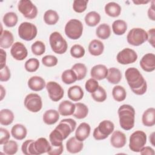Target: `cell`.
I'll return each instance as SVG.
<instances>
[{
	"mask_svg": "<svg viewBox=\"0 0 155 155\" xmlns=\"http://www.w3.org/2000/svg\"><path fill=\"white\" fill-rule=\"evenodd\" d=\"M125 79L131 91L137 95H143L147 90V84L138 69L130 67L125 72Z\"/></svg>",
	"mask_w": 155,
	"mask_h": 155,
	"instance_id": "1",
	"label": "cell"
},
{
	"mask_svg": "<svg viewBox=\"0 0 155 155\" xmlns=\"http://www.w3.org/2000/svg\"><path fill=\"white\" fill-rule=\"evenodd\" d=\"M117 113L120 127L126 131L131 130L134 125V108L130 105L124 104L119 108Z\"/></svg>",
	"mask_w": 155,
	"mask_h": 155,
	"instance_id": "2",
	"label": "cell"
},
{
	"mask_svg": "<svg viewBox=\"0 0 155 155\" xmlns=\"http://www.w3.org/2000/svg\"><path fill=\"white\" fill-rule=\"evenodd\" d=\"M49 42L51 50L56 54H62L67 50L68 44L67 41L58 31H54L50 34Z\"/></svg>",
	"mask_w": 155,
	"mask_h": 155,
	"instance_id": "3",
	"label": "cell"
},
{
	"mask_svg": "<svg viewBox=\"0 0 155 155\" xmlns=\"http://www.w3.org/2000/svg\"><path fill=\"white\" fill-rule=\"evenodd\" d=\"M83 32V24L76 19L69 20L65 26V33L71 39L76 40L80 38Z\"/></svg>",
	"mask_w": 155,
	"mask_h": 155,
	"instance_id": "4",
	"label": "cell"
},
{
	"mask_svg": "<svg viewBox=\"0 0 155 155\" xmlns=\"http://www.w3.org/2000/svg\"><path fill=\"white\" fill-rule=\"evenodd\" d=\"M114 129V124L109 120H104L101 122L99 125L94 128L93 136L97 140H103L108 137Z\"/></svg>",
	"mask_w": 155,
	"mask_h": 155,
	"instance_id": "5",
	"label": "cell"
},
{
	"mask_svg": "<svg viewBox=\"0 0 155 155\" xmlns=\"http://www.w3.org/2000/svg\"><path fill=\"white\" fill-rule=\"evenodd\" d=\"M147 134L145 132L137 130L130 136L129 148L133 151L139 153L147 143Z\"/></svg>",
	"mask_w": 155,
	"mask_h": 155,
	"instance_id": "6",
	"label": "cell"
},
{
	"mask_svg": "<svg viewBox=\"0 0 155 155\" xmlns=\"http://www.w3.org/2000/svg\"><path fill=\"white\" fill-rule=\"evenodd\" d=\"M147 31L141 28H133L128 32L127 40L128 44L133 46H139L147 41Z\"/></svg>",
	"mask_w": 155,
	"mask_h": 155,
	"instance_id": "7",
	"label": "cell"
},
{
	"mask_svg": "<svg viewBox=\"0 0 155 155\" xmlns=\"http://www.w3.org/2000/svg\"><path fill=\"white\" fill-rule=\"evenodd\" d=\"M38 30L36 25L28 22H22L18 27V35L23 40L30 41L37 35Z\"/></svg>",
	"mask_w": 155,
	"mask_h": 155,
	"instance_id": "8",
	"label": "cell"
},
{
	"mask_svg": "<svg viewBox=\"0 0 155 155\" xmlns=\"http://www.w3.org/2000/svg\"><path fill=\"white\" fill-rule=\"evenodd\" d=\"M18 8L25 18L29 19L35 18L38 15V8L30 0L19 1Z\"/></svg>",
	"mask_w": 155,
	"mask_h": 155,
	"instance_id": "9",
	"label": "cell"
},
{
	"mask_svg": "<svg viewBox=\"0 0 155 155\" xmlns=\"http://www.w3.org/2000/svg\"><path fill=\"white\" fill-rule=\"evenodd\" d=\"M24 105L30 111L37 113L42 107V102L41 96L36 93H30L26 96L24 99Z\"/></svg>",
	"mask_w": 155,
	"mask_h": 155,
	"instance_id": "10",
	"label": "cell"
},
{
	"mask_svg": "<svg viewBox=\"0 0 155 155\" xmlns=\"http://www.w3.org/2000/svg\"><path fill=\"white\" fill-rule=\"evenodd\" d=\"M137 57V54L134 50L130 48H125L117 53L116 59L119 64L127 65L136 62Z\"/></svg>",
	"mask_w": 155,
	"mask_h": 155,
	"instance_id": "11",
	"label": "cell"
},
{
	"mask_svg": "<svg viewBox=\"0 0 155 155\" xmlns=\"http://www.w3.org/2000/svg\"><path fill=\"white\" fill-rule=\"evenodd\" d=\"M50 99L53 102L60 101L64 96V92L62 87L54 81L48 82L45 86Z\"/></svg>",
	"mask_w": 155,
	"mask_h": 155,
	"instance_id": "12",
	"label": "cell"
},
{
	"mask_svg": "<svg viewBox=\"0 0 155 155\" xmlns=\"http://www.w3.org/2000/svg\"><path fill=\"white\" fill-rule=\"evenodd\" d=\"M76 127V122L73 119H64L60 121L55 129L58 130L62 135L64 139H65L71 133L74 131Z\"/></svg>",
	"mask_w": 155,
	"mask_h": 155,
	"instance_id": "13",
	"label": "cell"
},
{
	"mask_svg": "<svg viewBox=\"0 0 155 155\" xmlns=\"http://www.w3.org/2000/svg\"><path fill=\"white\" fill-rule=\"evenodd\" d=\"M10 53L15 59L22 61L27 56L28 51L24 44L20 42H16L12 46Z\"/></svg>",
	"mask_w": 155,
	"mask_h": 155,
	"instance_id": "14",
	"label": "cell"
},
{
	"mask_svg": "<svg viewBox=\"0 0 155 155\" xmlns=\"http://www.w3.org/2000/svg\"><path fill=\"white\" fill-rule=\"evenodd\" d=\"M140 66L147 72H151L155 70V55L149 53L145 54L140 61Z\"/></svg>",
	"mask_w": 155,
	"mask_h": 155,
	"instance_id": "15",
	"label": "cell"
},
{
	"mask_svg": "<svg viewBox=\"0 0 155 155\" xmlns=\"http://www.w3.org/2000/svg\"><path fill=\"white\" fill-rule=\"evenodd\" d=\"M33 147L36 155L47 153L51 149V144L45 137H39L33 142Z\"/></svg>",
	"mask_w": 155,
	"mask_h": 155,
	"instance_id": "16",
	"label": "cell"
},
{
	"mask_svg": "<svg viewBox=\"0 0 155 155\" xmlns=\"http://www.w3.org/2000/svg\"><path fill=\"white\" fill-rule=\"evenodd\" d=\"M111 145L116 148L124 147L127 143V138L125 134L120 131H114L110 138Z\"/></svg>",
	"mask_w": 155,
	"mask_h": 155,
	"instance_id": "17",
	"label": "cell"
},
{
	"mask_svg": "<svg viewBox=\"0 0 155 155\" xmlns=\"http://www.w3.org/2000/svg\"><path fill=\"white\" fill-rule=\"evenodd\" d=\"M108 73V68L102 64H97L93 66L90 71L91 78L97 81H101L106 78Z\"/></svg>",
	"mask_w": 155,
	"mask_h": 155,
	"instance_id": "18",
	"label": "cell"
},
{
	"mask_svg": "<svg viewBox=\"0 0 155 155\" xmlns=\"http://www.w3.org/2000/svg\"><path fill=\"white\" fill-rule=\"evenodd\" d=\"M84 147L83 142L79 140L76 137H70L66 142V148L70 153L75 154L81 151Z\"/></svg>",
	"mask_w": 155,
	"mask_h": 155,
	"instance_id": "19",
	"label": "cell"
},
{
	"mask_svg": "<svg viewBox=\"0 0 155 155\" xmlns=\"http://www.w3.org/2000/svg\"><path fill=\"white\" fill-rule=\"evenodd\" d=\"M91 127L86 122H82L79 124L75 131V137L77 139L83 142L90 135Z\"/></svg>",
	"mask_w": 155,
	"mask_h": 155,
	"instance_id": "20",
	"label": "cell"
},
{
	"mask_svg": "<svg viewBox=\"0 0 155 155\" xmlns=\"http://www.w3.org/2000/svg\"><path fill=\"white\" fill-rule=\"evenodd\" d=\"M28 86L30 89L35 91H39L44 89L45 87V80L38 76H34L31 77L28 81Z\"/></svg>",
	"mask_w": 155,
	"mask_h": 155,
	"instance_id": "21",
	"label": "cell"
},
{
	"mask_svg": "<svg viewBox=\"0 0 155 155\" xmlns=\"http://www.w3.org/2000/svg\"><path fill=\"white\" fill-rule=\"evenodd\" d=\"M75 104L69 101L61 102L58 107V112L63 116L73 115L75 110Z\"/></svg>",
	"mask_w": 155,
	"mask_h": 155,
	"instance_id": "22",
	"label": "cell"
},
{
	"mask_svg": "<svg viewBox=\"0 0 155 155\" xmlns=\"http://www.w3.org/2000/svg\"><path fill=\"white\" fill-rule=\"evenodd\" d=\"M142 122L144 126L153 127L155 124V109L153 107L147 109L143 113Z\"/></svg>",
	"mask_w": 155,
	"mask_h": 155,
	"instance_id": "23",
	"label": "cell"
},
{
	"mask_svg": "<svg viewBox=\"0 0 155 155\" xmlns=\"http://www.w3.org/2000/svg\"><path fill=\"white\" fill-rule=\"evenodd\" d=\"M13 41L14 38L11 31L5 30L1 32L0 47L2 48H8L13 45Z\"/></svg>",
	"mask_w": 155,
	"mask_h": 155,
	"instance_id": "24",
	"label": "cell"
},
{
	"mask_svg": "<svg viewBox=\"0 0 155 155\" xmlns=\"http://www.w3.org/2000/svg\"><path fill=\"white\" fill-rule=\"evenodd\" d=\"M11 134L13 137H14L15 139L21 140L26 137L27 130L26 127L22 124H16L12 127Z\"/></svg>",
	"mask_w": 155,
	"mask_h": 155,
	"instance_id": "25",
	"label": "cell"
},
{
	"mask_svg": "<svg viewBox=\"0 0 155 155\" xmlns=\"http://www.w3.org/2000/svg\"><path fill=\"white\" fill-rule=\"evenodd\" d=\"M67 94L70 99L73 101L77 102L83 98L84 93L80 86L73 85L68 88Z\"/></svg>",
	"mask_w": 155,
	"mask_h": 155,
	"instance_id": "26",
	"label": "cell"
},
{
	"mask_svg": "<svg viewBox=\"0 0 155 155\" xmlns=\"http://www.w3.org/2000/svg\"><path fill=\"white\" fill-rule=\"evenodd\" d=\"M59 119V113L53 109L48 110L43 114V121L47 125H53L56 123Z\"/></svg>",
	"mask_w": 155,
	"mask_h": 155,
	"instance_id": "27",
	"label": "cell"
},
{
	"mask_svg": "<svg viewBox=\"0 0 155 155\" xmlns=\"http://www.w3.org/2000/svg\"><path fill=\"white\" fill-rule=\"evenodd\" d=\"M104 50V44L99 40H92L88 45V51L93 56H99Z\"/></svg>",
	"mask_w": 155,
	"mask_h": 155,
	"instance_id": "28",
	"label": "cell"
},
{
	"mask_svg": "<svg viewBox=\"0 0 155 155\" xmlns=\"http://www.w3.org/2000/svg\"><path fill=\"white\" fill-rule=\"evenodd\" d=\"M105 13L111 17L116 18L120 15L121 13V7L119 4L114 2L107 3L104 7Z\"/></svg>",
	"mask_w": 155,
	"mask_h": 155,
	"instance_id": "29",
	"label": "cell"
},
{
	"mask_svg": "<svg viewBox=\"0 0 155 155\" xmlns=\"http://www.w3.org/2000/svg\"><path fill=\"white\" fill-rule=\"evenodd\" d=\"M106 78L110 83L117 84L121 81L122 73L118 68L111 67L108 69V73Z\"/></svg>",
	"mask_w": 155,
	"mask_h": 155,
	"instance_id": "30",
	"label": "cell"
},
{
	"mask_svg": "<svg viewBox=\"0 0 155 155\" xmlns=\"http://www.w3.org/2000/svg\"><path fill=\"white\" fill-rule=\"evenodd\" d=\"M49 140L51 146L53 147H59L63 146L62 141L64 140L61 133L54 128L49 135Z\"/></svg>",
	"mask_w": 155,
	"mask_h": 155,
	"instance_id": "31",
	"label": "cell"
},
{
	"mask_svg": "<svg viewBox=\"0 0 155 155\" xmlns=\"http://www.w3.org/2000/svg\"><path fill=\"white\" fill-rule=\"evenodd\" d=\"M14 120L13 113L8 109H2L0 111V123L2 125L7 126Z\"/></svg>",
	"mask_w": 155,
	"mask_h": 155,
	"instance_id": "32",
	"label": "cell"
},
{
	"mask_svg": "<svg viewBox=\"0 0 155 155\" xmlns=\"http://www.w3.org/2000/svg\"><path fill=\"white\" fill-rule=\"evenodd\" d=\"M75 104V110L73 116L78 119H82L86 117L88 113V108L86 105L83 103L77 102Z\"/></svg>",
	"mask_w": 155,
	"mask_h": 155,
	"instance_id": "33",
	"label": "cell"
},
{
	"mask_svg": "<svg viewBox=\"0 0 155 155\" xmlns=\"http://www.w3.org/2000/svg\"><path fill=\"white\" fill-rule=\"evenodd\" d=\"M84 20L87 25L90 27H94L99 23L101 21V16L95 11L90 12L85 15Z\"/></svg>",
	"mask_w": 155,
	"mask_h": 155,
	"instance_id": "34",
	"label": "cell"
},
{
	"mask_svg": "<svg viewBox=\"0 0 155 155\" xmlns=\"http://www.w3.org/2000/svg\"><path fill=\"white\" fill-rule=\"evenodd\" d=\"M112 29L115 35H122L127 30V24L124 20H116L112 24Z\"/></svg>",
	"mask_w": 155,
	"mask_h": 155,
	"instance_id": "35",
	"label": "cell"
},
{
	"mask_svg": "<svg viewBox=\"0 0 155 155\" xmlns=\"http://www.w3.org/2000/svg\"><path fill=\"white\" fill-rule=\"evenodd\" d=\"M96 36L102 39H108L111 35V28L109 25L104 23L100 24L96 30Z\"/></svg>",
	"mask_w": 155,
	"mask_h": 155,
	"instance_id": "36",
	"label": "cell"
},
{
	"mask_svg": "<svg viewBox=\"0 0 155 155\" xmlns=\"http://www.w3.org/2000/svg\"><path fill=\"white\" fill-rule=\"evenodd\" d=\"M59 19L58 13L53 10H47L44 15V22L50 25L56 24Z\"/></svg>",
	"mask_w": 155,
	"mask_h": 155,
	"instance_id": "37",
	"label": "cell"
},
{
	"mask_svg": "<svg viewBox=\"0 0 155 155\" xmlns=\"http://www.w3.org/2000/svg\"><path fill=\"white\" fill-rule=\"evenodd\" d=\"M112 96L116 101L122 102L125 99L127 93L123 87L116 85L114 86L112 90Z\"/></svg>",
	"mask_w": 155,
	"mask_h": 155,
	"instance_id": "38",
	"label": "cell"
},
{
	"mask_svg": "<svg viewBox=\"0 0 155 155\" xmlns=\"http://www.w3.org/2000/svg\"><path fill=\"white\" fill-rule=\"evenodd\" d=\"M3 22L7 27H13L15 26L18 22V18L17 15L12 12L5 13L2 19Z\"/></svg>",
	"mask_w": 155,
	"mask_h": 155,
	"instance_id": "39",
	"label": "cell"
},
{
	"mask_svg": "<svg viewBox=\"0 0 155 155\" xmlns=\"http://www.w3.org/2000/svg\"><path fill=\"white\" fill-rule=\"evenodd\" d=\"M74 71L77 76V80L80 81L83 79L87 72V68L85 64L82 63H77L73 65L71 68Z\"/></svg>",
	"mask_w": 155,
	"mask_h": 155,
	"instance_id": "40",
	"label": "cell"
},
{
	"mask_svg": "<svg viewBox=\"0 0 155 155\" xmlns=\"http://www.w3.org/2000/svg\"><path fill=\"white\" fill-rule=\"evenodd\" d=\"M61 79L64 84L68 85L75 82L77 81V76L73 70L68 69L62 73Z\"/></svg>",
	"mask_w": 155,
	"mask_h": 155,
	"instance_id": "41",
	"label": "cell"
},
{
	"mask_svg": "<svg viewBox=\"0 0 155 155\" xmlns=\"http://www.w3.org/2000/svg\"><path fill=\"white\" fill-rule=\"evenodd\" d=\"M18 150V145L16 141L11 140H8L3 145L4 152L8 155L15 154Z\"/></svg>",
	"mask_w": 155,
	"mask_h": 155,
	"instance_id": "42",
	"label": "cell"
},
{
	"mask_svg": "<svg viewBox=\"0 0 155 155\" xmlns=\"http://www.w3.org/2000/svg\"><path fill=\"white\" fill-rule=\"evenodd\" d=\"M91 94L92 98L97 102H102L105 101L107 97L106 91L101 86H99L98 88L94 92Z\"/></svg>",
	"mask_w": 155,
	"mask_h": 155,
	"instance_id": "43",
	"label": "cell"
},
{
	"mask_svg": "<svg viewBox=\"0 0 155 155\" xmlns=\"http://www.w3.org/2000/svg\"><path fill=\"white\" fill-rule=\"evenodd\" d=\"M33 139H28L22 143L21 146V150L23 154L26 155H36L33 147Z\"/></svg>",
	"mask_w": 155,
	"mask_h": 155,
	"instance_id": "44",
	"label": "cell"
},
{
	"mask_svg": "<svg viewBox=\"0 0 155 155\" xmlns=\"http://www.w3.org/2000/svg\"><path fill=\"white\" fill-rule=\"evenodd\" d=\"M32 53L36 56H41L45 51V45L41 41H35L31 46Z\"/></svg>",
	"mask_w": 155,
	"mask_h": 155,
	"instance_id": "45",
	"label": "cell"
},
{
	"mask_svg": "<svg viewBox=\"0 0 155 155\" xmlns=\"http://www.w3.org/2000/svg\"><path fill=\"white\" fill-rule=\"evenodd\" d=\"M39 67V61L36 58H30L28 59L25 64L24 67L26 71L28 72L36 71Z\"/></svg>",
	"mask_w": 155,
	"mask_h": 155,
	"instance_id": "46",
	"label": "cell"
},
{
	"mask_svg": "<svg viewBox=\"0 0 155 155\" xmlns=\"http://www.w3.org/2000/svg\"><path fill=\"white\" fill-rule=\"evenodd\" d=\"M85 53V51L84 48L79 44L73 45L70 48L71 56L74 58H82L84 56Z\"/></svg>",
	"mask_w": 155,
	"mask_h": 155,
	"instance_id": "47",
	"label": "cell"
},
{
	"mask_svg": "<svg viewBox=\"0 0 155 155\" xmlns=\"http://www.w3.org/2000/svg\"><path fill=\"white\" fill-rule=\"evenodd\" d=\"M87 3V0H74L73 3V8L77 13H82L86 10Z\"/></svg>",
	"mask_w": 155,
	"mask_h": 155,
	"instance_id": "48",
	"label": "cell"
},
{
	"mask_svg": "<svg viewBox=\"0 0 155 155\" xmlns=\"http://www.w3.org/2000/svg\"><path fill=\"white\" fill-rule=\"evenodd\" d=\"M58 61L57 58L53 55H46L42 58V64L48 67H51L56 65Z\"/></svg>",
	"mask_w": 155,
	"mask_h": 155,
	"instance_id": "49",
	"label": "cell"
},
{
	"mask_svg": "<svg viewBox=\"0 0 155 155\" xmlns=\"http://www.w3.org/2000/svg\"><path fill=\"white\" fill-rule=\"evenodd\" d=\"M99 83L97 80L90 78L88 80H87L85 84V90L90 93H93L99 87Z\"/></svg>",
	"mask_w": 155,
	"mask_h": 155,
	"instance_id": "50",
	"label": "cell"
},
{
	"mask_svg": "<svg viewBox=\"0 0 155 155\" xmlns=\"http://www.w3.org/2000/svg\"><path fill=\"white\" fill-rule=\"evenodd\" d=\"M10 70L8 66L5 65L4 68L0 69V81L1 82L8 81L10 78Z\"/></svg>",
	"mask_w": 155,
	"mask_h": 155,
	"instance_id": "51",
	"label": "cell"
},
{
	"mask_svg": "<svg viewBox=\"0 0 155 155\" xmlns=\"http://www.w3.org/2000/svg\"><path fill=\"white\" fill-rule=\"evenodd\" d=\"M0 133H1V137H0V144L4 145L7 143L10 139V135L8 131L4 128H0Z\"/></svg>",
	"mask_w": 155,
	"mask_h": 155,
	"instance_id": "52",
	"label": "cell"
},
{
	"mask_svg": "<svg viewBox=\"0 0 155 155\" xmlns=\"http://www.w3.org/2000/svg\"><path fill=\"white\" fill-rule=\"evenodd\" d=\"M147 33V35H148L147 41H148L149 44L152 45L153 47H154V43H155V41H154V38H155V37H154L155 28H152L151 29H149Z\"/></svg>",
	"mask_w": 155,
	"mask_h": 155,
	"instance_id": "53",
	"label": "cell"
},
{
	"mask_svg": "<svg viewBox=\"0 0 155 155\" xmlns=\"http://www.w3.org/2000/svg\"><path fill=\"white\" fill-rule=\"evenodd\" d=\"M64 150V147L61 146L59 147H53L51 146L50 150L47 153L49 155H60L62 153Z\"/></svg>",
	"mask_w": 155,
	"mask_h": 155,
	"instance_id": "54",
	"label": "cell"
},
{
	"mask_svg": "<svg viewBox=\"0 0 155 155\" xmlns=\"http://www.w3.org/2000/svg\"><path fill=\"white\" fill-rule=\"evenodd\" d=\"M148 16L151 21H155V11H154V1H152L151 5L148 10Z\"/></svg>",
	"mask_w": 155,
	"mask_h": 155,
	"instance_id": "55",
	"label": "cell"
},
{
	"mask_svg": "<svg viewBox=\"0 0 155 155\" xmlns=\"http://www.w3.org/2000/svg\"><path fill=\"white\" fill-rule=\"evenodd\" d=\"M140 153L142 155H146V154H149V155H154L155 154L154 150L150 147H143L140 151Z\"/></svg>",
	"mask_w": 155,
	"mask_h": 155,
	"instance_id": "56",
	"label": "cell"
},
{
	"mask_svg": "<svg viewBox=\"0 0 155 155\" xmlns=\"http://www.w3.org/2000/svg\"><path fill=\"white\" fill-rule=\"evenodd\" d=\"M0 51H1V63H0L1 68H0V69H1L5 66L7 54H6V52L2 48H1Z\"/></svg>",
	"mask_w": 155,
	"mask_h": 155,
	"instance_id": "57",
	"label": "cell"
},
{
	"mask_svg": "<svg viewBox=\"0 0 155 155\" xmlns=\"http://www.w3.org/2000/svg\"><path fill=\"white\" fill-rule=\"evenodd\" d=\"M0 88H1V98H0V101H2L5 95V88L3 87V86L2 85H0Z\"/></svg>",
	"mask_w": 155,
	"mask_h": 155,
	"instance_id": "58",
	"label": "cell"
},
{
	"mask_svg": "<svg viewBox=\"0 0 155 155\" xmlns=\"http://www.w3.org/2000/svg\"><path fill=\"white\" fill-rule=\"evenodd\" d=\"M154 134L155 133L153 132L150 135V142L151 143V145L154 147L155 146V143H154V141H155V139H154Z\"/></svg>",
	"mask_w": 155,
	"mask_h": 155,
	"instance_id": "59",
	"label": "cell"
},
{
	"mask_svg": "<svg viewBox=\"0 0 155 155\" xmlns=\"http://www.w3.org/2000/svg\"><path fill=\"white\" fill-rule=\"evenodd\" d=\"M133 3H134V4H147V3L149 2L150 1H140L137 0V1H133Z\"/></svg>",
	"mask_w": 155,
	"mask_h": 155,
	"instance_id": "60",
	"label": "cell"
}]
</instances>
